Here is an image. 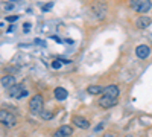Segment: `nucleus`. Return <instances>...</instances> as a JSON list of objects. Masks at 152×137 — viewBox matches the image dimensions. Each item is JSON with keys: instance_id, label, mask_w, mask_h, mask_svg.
<instances>
[{"instance_id": "3", "label": "nucleus", "mask_w": 152, "mask_h": 137, "mask_svg": "<svg viewBox=\"0 0 152 137\" xmlns=\"http://www.w3.org/2000/svg\"><path fill=\"white\" fill-rule=\"evenodd\" d=\"M0 123L5 125L6 128H12L17 123V117L12 113H9L8 110H0Z\"/></svg>"}, {"instance_id": "12", "label": "nucleus", "mask_w": 152, "mask_h": 137, "mask_svg": "<svg viewBox=\"0 0 152 137\" xmlns=\"http://www.w3.org/2000/svg\"><path fill=\"white\" fill-rule=\"evenodd\" d=\"M0 84H2L3 89H9L15 84V78L12 76V75H5V76L0 78Z\"/></svg>"}, {"instance_id": "2", "label": "nucleus", "mask_w": 152, "mask_h": 137, "mask_svg": "<svg viewBox=\"0 0 152 137\" xmlns=\"http://www.w3.org/2000/svg\"><path fill=\"white\" fill-rule=\"evenodd\" d=\"M129 6L135 12H138V14H146V12H149L151 8H152V2L151 0H131Z\"/></svg>"}, {"instance_id": "4", "label": "nucleus", "mask_w": 152, "mask_h": 137, "mask_svg": "<svg viewBox=\"0 0 152 137\" xmlns=\"http://www.w3.org/2000/svg\"><path fill=\"white\" fill-rule=\"evenodd\" d=\"M43 107H44V99H43L41 95H35V96L31 97V101H29V110L32 111L34 114L41 113Z\"/></svg>"}, {"instance_id": "9", "label": "nucleus", "mask_w": 152, "mask_h": 137, "mask_svg": "<svg viewBox=\"0 0 152 137\" xmlns=\"http://www.w3.org/2000/svg\"><path fill=\"white\" fill-rule=\"evenodd\" d=\"M72 120H73V125L81 128V130H87L88 127H90V122H88L85 117H82V116H73Z\"/></svg>"}, {"instance_id": "17", "label": "nucleus", "mask_w": 152, "mask_h": 137, "mask_svg": "<svg viewBox=\"0 0 152 137\" xmlns=\"http://www.w3.org/2000/svg\"><path fill=\"white\" fill-rule=\"evenodd\" d=\"M104 127H105V123H104V122H102V123H99V125H97V127L94 128V133H99V131H100V130H102Z\"/></svg>"}, {"instance_id": "11", "label": "nucleus", "mask_w": 152, "mask_h": 137, "mask_svg": "<svg viewBox=\"0 0 152 137\" xmlns=\"http://www.w3.org/2000/svg\"><path fill=\"white\" fill-rule=\"evenodd\" d=\"M151 23H152V20H151L149 17L142 15V17H138V18L135 20V26H137L138 29H146V28L151 26Z\"/></svg>"}, {"instance_id": "22", "label": "nucleus", "mask_w": 152, "mask_h": 137, "mask_svg": "<svg viewBox=\"0 0 152 137\" xmlns=\"http://www.w3.org/2000/svg\"><path fill=\"white\" fill-rule=\"evenodd\" d=\"M35 43H37V44H41V46H44V41H41V40H35Z\"/></svg>"}, {"instance_id": "19", "label": "nucleus", "mask_w": 152, "mask_h": 137, "mask_svg": "<svg viewBox=\"0 0 152 137\" xmlns=\"http://www.w3.org/2000/svg\"><path fill=\"white\" fill-rule=\"evenodd\" d=\"M23 31H24V32H29V31H31V23H26V24H24V26H23Z\"/></svg>"}, {"instance_id": "10", "label": "nucleus", "mask_w": 152, "mask_h": 137, "mask_svg": "<svg viewBox=\"0 0 152 137\" xmlns=\"http://www.w3.org/2000/svg\"><path fill=\"white\" fill-rule=\"evenodd\" d=\"M97 104L100 105V107H102V108H111V107H114V105H116L117 104V99H111V97H107V96H102V97H100L99 99V101H97Z\"/></svg>"}, {"instance_id": "5", "label": "nucleus", "mask_w": 152, "mask_h": 137, "mask_svg": "<svg viewBox=\"0 0 152 137\" xmlns=\"http://www.w3.org/2000/svg\"><path fill=\"white\" fill-rule=\"evenodd\" d=\"M9 96L14 99H21L24 96H28V92L24 89V84H14L9 87Z\"/></svg>"}, {"instance_id": "14", "label": "nucleus", "mask_w": 152, "mask_h": 137, "mask_svg": "<svg viewBox=\"0 0 152 137\" xmlns=\"http://www.w3.org/2000/svg\"><path fill=\"white\" fill-rule=\"evenodd\" d=\"M53 95H55V97L58 99V101H64V99H67V96H69L67 90L62 89V87H56L55 92H53Z\"/></svg>"}, {"instance_id": "1", "label": "nucleus", "mask_w": 152, "mask_h": 137, "mask_svg": "<svg viewBox=\"0 0 152 137\" xmlns=\"http://www.w3.org/2000/svg\"><path fill=\"white\" fill-rule=\"evenodd\" d=\"M107 11H108V5H107L105 0H94V2L91 3V12L94 14V17L97 20L105 18Z\"/></svg>"}, {"instance_id": "6", "label": "nucleus", "mask_w": 152, "mask_h": 137, "mask_svg": "<svg viewBox=\"0 0 152 137\" xmlns=\"http://www.w3.org/2000/svg\"><path fill=\"white\" fill-rule=\"evenodd\" d=\"M119 93H120L119 87H117V85H114V84H110V85L104 87V96H107V97L117 99V97H119Z\"/></svg>"}, {"instance_id": "15", "label": "nucleus", "mask_w": 152, "mask_h": 137, "mask_svg": "<svg viewBox=\"0 0 152 137\" xmlns=\"http://www.w3.org/2000/svg\"><path fill=\"white\" fill-rule=\"evenodd\" d=\"M40 114H41V117H43L44 120H50V119L53 117V113H52V111H47V110H46V111L43 110V111H41Z\"/></svg>"}, {"instance_id": "13", "label": "nucleus", "mask_w": 152, "mask_h": 137, "mask_svg": "<svg viewBox=\"0 0 152 137\" xmlns=\"http://www.w3.org/2000/svg\"><path fill=\"white\" fill-rule=\"evenodd\" d=\"M87 93H88V95H93V96H97V95H100V93H104V87L99 85V84L88 85V87H87Z\"/></svg>"}, {"instance_id": "16", "label": "nucleus", "mask_w": 152, "mask_h": 137, "mask_svg": "<svg viewBox=\"0 0 152 137\" xmlns=\"http://www.w3.org/2000/svg\"><path fill=\"white\" fill-rule=\"evenodd\" d=\"M61 64H62L61 61H59V59H56V61H53V63H52V67H53V69H59V67H61Z\"/></svg>"}, {"instance_id": "23", "label": "nucleus", "mask_w": 152, "mask_h": 137, "mask_svg": "<svg viewBox=\"0 0 152 137\" xmlns=\"http://www.w3.org/2000/svg\"><path fill=\"white\" fill-rule=\"evenodd\" d=\"M125 137H132V136H125Z\"/></svg>"}, {"instance_id": "7", "label": "nucleus", "mask_w": 152, "mask_h": 137, "mask_svg": "<svg viewBox=\"0 0 152 137\" xmlns=\"http://www.w3.org/2000/svg\"><path fill=\"white\" fill-rule=\"evenodd\" d=\"M135 55L140 58V59H146L149 55H151V47L146 46V44H140V46H137L135 49Z\"/></svg>"}, {"instance_id": "20", "label": "nucleus", "mask_w": 152, "mask_h": 137, "mask_svg": "<svg viewBox=\"0 0 152 137\" xmlns=\"http://www.w3.org/2000/svg\"><path fill=\"white\" fill-rule=\"evenodd\" d=\"M102 137H117V136L114 134V133H105V134H104Z\"/></svg>"}, {"instance_id": "21", "label": "nucleus", "mask_w": 152, "mask_h": 137, "mask_svg": "<svg viewBox=\"0 0 152 137\" xmlns=\"http://www.w3.org/2000/svg\"><path fill=\"white\" fill-rule=\"evenodd\" d=\"M50 8H52V3H47V5H44V6H43V11H49Z\"/></svg>"}, {"instance_id": "18", "label": "nucleus", "mask_w": 152, "mask_h": 137, "mask_svg": "<svg viewBox=\"0 0 152 137\" xmlns=\"http://www.w3.org/2000/svg\"><path fill=\"white\" fill-rule=\"evenodd\" d=\"M6 20L8 21H15V20H18V15H9V17H6Z\"/></svg>"}, {"instance_id": "8", "label": "nucleus", "mask_w": 152, "mask_h": 137, "mask_svg": "<svg viewBox=\"0 0 152 137\" xmlns=\"http://www.w3.org/2000/svg\"><path fill=\"white\" fill-rule=\"evenodd\" d=\"M72 133H73V130L70 125H62L53 133V137H70Z\"/></svg>"}]
</instances>
